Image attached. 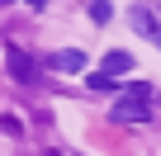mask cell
I'll return each instance as SVG.
<instances>
[{
    "label": "cell",
    "instance_id": "6da1fadb",
    "mask_svg": "<svg viewBox=\"0 0 161 156\" xmlns=\"http://www.w3.org/2000/svg\"><path fill=\"white\" fill-rule=\"evenodd\" d=\"M152 114V95H123L114 104V123H147Z\"/></svg>",
    "mask_w": 161,
    "mask_h": 156
},
{
    "label": "cell",
    "instance_id": "7a4b0ae2",
    "mask_svg": "<svg viewBox=\"0 0 161 156\" xmlns=\"http://www.w3.org/2000/svg\"><path fill=\"white\" fill-rule=\"evenodd\" d=\"M43 66H52L62 76H80V71H86V52H80V47H62V52H47Z\"/></svg>",
    "mask_w": 161,
    "mask_h": 156
},
{
    "label": "cell",
    "instance_id": "3957f363",
    "mask_svg": "<svg viewBox=\"0 0 161 156\" xmlns=\"http://www.w3.org/2000/svg\"><path fill=\"white\" fill-rule=\"evenodd\" d=\"M5 62H10V71L19 76V81H33V57H29V52H19V47H5Z\"/></svg>",
    "mask_w": 161,
    "mask_h": 156
},
{
    "label": "cell",
    "instance_id": "277c9868",
    "mask_svg": "<svg viewBox=\"0 0 161 156\" xmlns=\"http://www.w3.org/2000/svg\"><path fill=\"white\" fill-rule=\"evenodd\" d=\"M133 71V57L128 52H109L104 57V76H109V81H114V76H128Z\"/></svg>",
    "mask_w": 161,
    "mask_h": 156
},
{
    "label": "cell",
    "instance_id": "5b68a950",
    "mask_svg": "<svg viewBox=\"0 0 161 156\" xmlns=\"http://www.w3.org/2000/svg\"><path fill=\"white\" fill-rule=\"evenodd\" d=\"M128 14H133V29H137V33H147V38L161 29V24L152 19V10H142V5H137V10H128Z\"/></svg>",
    "mask_w": 161,
    "mask_h": 156
},
{
    "label": "cell",
    "instance_id": "8992f818",
    "mask_svg": "<svg viewBox=\"0 0 161 156\" xmlns=\"http://www.w3.org/2000/svg\"><path fill=\"white\" fill-rule=\"evenodd\" d=\"M90 19L95 24H109L114 19V5H109V0H90Z\"/></svg>",
    "mask_w": 161,
    "mask_h": 156
},
{
    "label": "cell",
    "instance_id": "52a82bcc",
    "mask_svg": "<svg viewBox=\"0 0 161 156\" xmlns=\"http://www.w3.org/2000/svg\"><path fill=\"white\" fill-rule=\"evenodd\" d=\"M86 90H95V95H104V90H114V81L100 71V76H86Z\"/></svg>",
    "mask_w": 161,
    "mask_h": 156
},
{
    "label": "cell",
    "instance_id": "ba28073f",
    "mask_svg": "<svg viewBox=\"0 0 161 156\" xmlns=\"http://www.w3.org/2000/svg\"><path fill=\"white\" fill-rule=\"evenodd\" d=\"M0 128H5L10 137H19V132H24V128H19V118H10V114H5V118H0Z\"/></svg>",
    "mask_w": 161,
    "mask_h": 156
},
{
    "label": "cell",
    "instance_id": "9c48e42d",
    "mask_svg": "<svg viewBox=\"0 0 161 156\" xmlns=\"http://www.w3.org/2000/svg\"><path fill=\"white\" fill-rule=\"evenodd\" d=\"M29 5H33V10H43V5H47V0H29Z\"/></svg>",
    "mask_w": 161,
    "mask_h": 156
},
{
    "label": "cell",
    "instance_id": "30bf717a",
    "mask_svg": "<svg viewBox=\"0 0 161 156\" xmlns=\"http://www.w3.org/2000/svg\"><path fill=\"white\" fill-rule=\"evenodd\" d=\"M0 5H14V0H0Z\"/></svg>",
    "mask_w": 161,
    "mask_h": 156
},
{
    "label": "cell",
    "instance_id": "8fae6325",
    "mask_svg": "<svg viewBox=\"0 0 161 156\" xmlns=\"http://www.w3.org/2000/svg\"><path fill=\"white\" fill-rule=\"evenodd\" d=\"M47 156H57V151H47Z\"/></svg>",
    "mask_w": 161,
    "mask_h": 156
}]
</instances>
